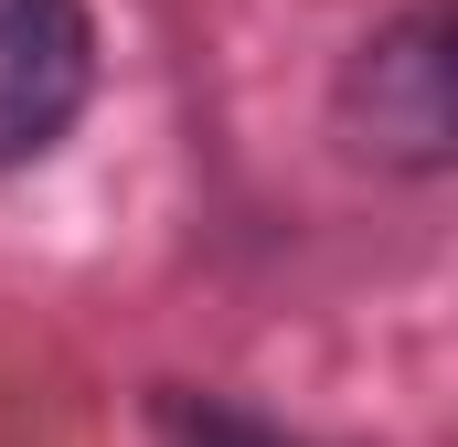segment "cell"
<instances>
[{
  "mask_svg": "<svg viewBox=\"0 0 458 447\" xmlns=\"http://www.w3.org/2000/svg\"><path fill=\"white\" fill-rule=\"evenodd\" d=\"M97 86V21L86 0H0V160L54 149Z\"/></svg>",
  "mask_w": 458,
  "mask_h": 447,
  "instance_id": "6da1fadb",
  "label": "cell"
},
{
  "mask_svg": "<svg viewBox=\"0 0 458 447\" xmlns=\"http://www.w3.org/2000/svg\"><path fill=\"white\" fill-rule=\"evenodd\" d=\"M352 97H362V128H373L384 160H437V149H448V54H437V21H427V11L394 21V32L362 54Z\"/></svg>",
  "mask_w": 458,
  "mask_h": 447,
  "instance_id": "7a4b0ae2",
  "label": "cell"
},
{
  "mask_svg": "<svg viewBox=\"0 0 458 447\" xmlns=\"http://www.w3.org/2000/svg\"><path fill=\"white\" fill-rule=\"evenodd\" d=\"M160 447H288L277 426L234 416V405H203V394H171L160 405Z\"/></svg>",
  "mask_w": 458,
  "mask_h": 447,
  "instance_id": "3957f363",
  "label": "cell"
}]
</instances>
